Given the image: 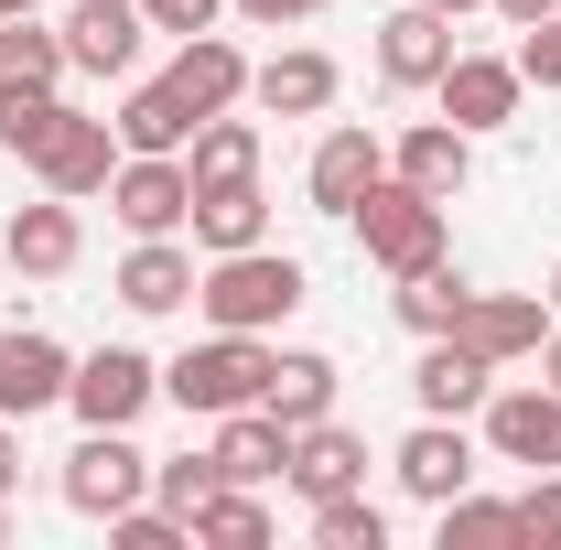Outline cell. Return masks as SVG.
Returning a JSON list of instances; mask_svg holds the SVG:
<instances>
[{
	"label": "cell",
	"instance_id": "27",
	"mask_svg": "<svg viewBox=\"0 0 561 550\" xmlns=\"http://www.w3.org/2000/svg\"><path fill=\"white\" fill-rule=\"evenodd\" d=\"M184 173H195V195H206V184H249V173H260V119H227V108H216L206 130L184 140Z\"/></svg>",
	"mask_w": 561,
	"mask_h": 550
},
{
	"label": "cell",
	"instance_id": "18",
	"mask_svg": "<svg viewBox=\"0 0 561 550\" xmlns=\"http://www.w3.org/2000/svg\"><path fill=\"white\" fill-rule=\"evenodd\" d=\"M66 378H76V356H66L55 335H0V421L55 411V400H66Z\"/></svg>",
	"mask_w": 561,
	"mask_h": 550
},
{
	"label": "cell",
	"instance_id": "7",
	"mask_svg": "<svg viewBox=\"0 0 561 550\" xmlns=\"http://www.w3.org/2000/svg\"><path fill=\"white\" fill-rule=\"evenodd\" d=\"M151 496V454H140L130 432H87L66 454V507L76 518H119V507H140Z\"/></svg>",
	"mask_w": 561,
	"mask_h": 550
},
{
	"label": "cell",
	"instance_id": "1",
	"mask_svg": "<svg viewBox=\"0 0 561 550\" xmlns=\"http://www.w3.org/2000/svg\"><path fill=\"white\" fill-rule=\"evenodd\" d=\"M313 280H302V260L291 249H227V260H206V280H195V313H206L216 335H271V324H291V302H302Z\"/></svg>",
	"mask_w": 561,
	"mask_h": 550
},
{
	"label": "cell",
	"instance_id": "40",
	"mask_svg": "<svg viewBox=\"0 0 561 550\" xmlns=\"http://www.w3.org/2000/svg\"><path fill=\"white\" fill-rule=\"evenodd\" d=\"M11 485H22V421H0V507H11Z\"/></svg>",
	"mask_w": 561,
	"mask_h": 550
},
{
	"label": "cell",
	"instance_id": "10",
	"mask_svg": "<svg viewBox=\"0 0 561 550\" xmlns=\"http://www.w3.org/2000/svg\"><path fill=\"white\" fill-rule=\"evenodd\" d=\"M389 465H400V496H411V507H443V496H465V485H476V432L421 411V432H400V454H389Z\"/></svg>",
	"mask_w": 561,
	"mask_h": 550
},
{
	"label": "cell",
	"instance_id": "22",
	"mask_svg": "<svg viewBox=\"0 0 561 550\" xmlns=\"http://www.w3.org/2000/svg\"><path fill=\"white\" fill-rule=\"evenodd\" d=\"M162 76L184 87V108H195V119H216V108H238V98H249V55H238L227 33H184V55H173Z\"/></svg>",
	"mask_w": 561,
	"mask_h": 550
},
{
	"label": "cell",
	"instance_id": "30",
	"mask_svg": "<svg viewBox=\"0 0 561 550\" xmlns=\"http://www.w3.org/2000/svg\"><path fill=\"white\" fill-rule=\"evenodd\" d=\"M195 540H216V550H260V540H271V507H260V485H216L206 507H195Z\"/></svg>",
	"mask_w": 561,
	"mask_h": 550
},
{
	"label": "cell",
	"instance_id": "33",
	"mask_svg": "<svg viewBox=\"0 0 561 550\" xmlns=\"http://www.w3.org/2000/svg\"><path fill=\"white\" fill-rule=\"evenodd\" d=\"M432 518H443V550H486V540H518V507H496V496H476V485H465V496H443Z\"/></svg>",
	"mask_w": 561,
	"mask_h": 550
},
{
	"label": "cell",
	"instance_id": "35",
	"mask_svg": "<svg viewBox=\"0 0 561 550\" xmlns=\"http://www.w3.org/2000/svg\"><path fill=\"white\" fill-rule=\"evenodd\" d=\"M184 540H195V529H184L173 507H151V496H140V507H119V518H108V550H184Z\"/></svg>",
	"mask_w": 561,
	"mask_h": 550
},
{
	"label": "cell",
	"instance_id": "25",
	"mask_svg": "<svg viewBox=\"0 0 561 550\" xmlns=\"http://www.w3.org/2000/svg\"><path fill=\"white\" fill-rule=\"evenodd\" d=\"M206 454H216V475H227V485H271L280 465H291V432H280L271 411H227Z\"/></svg>",
	"mask_w": 561,
	"mask_h": 550
},
{
	"label": "cell",
	"instance_id": "42",
	"mask_svg": "<svg viewBox=\"0 0 561 550\" xmlns=\"http://www.w3.org/2000/svg\"><path fill=\"white\" fill-rule=\"evenodd\" d=\"M540 378H551V389H561V324H551V335H540Z\"/></svg>",
	"mask_w": 561,
	"mask_h": 550
},
{
	"label": "cell",
	"instance_id": "34",
	"mask_svg": "<svg viewBox=\"0 0 561 550\" xmlns=\"http://www.w3.org/2000/svg\"><path fill=\"white\" fill-rule=\"evenodd\" d=\"M216 454H173V465H151V507H173V518H184V529H195V507H206L216 496Z\"/></svg>",
	"mask_w": 561,
	"mask_h": 550
},
{
	"label": "cell",
	"instance_id": "28",
	"mask_svg": "<svg viewBox=\"0 0 561 550\" xmlns=\"http://www.w3.org/2000/svg\"><path fill=\"white\" fill-rule=\"evenodd\" d=\"M465 302H476V280L454 271V260H432V271L400 280V324H411V335H454V324H465Z\"/></svg>",
	"mask_w": 561,
	"mask_h": 550
},
{
	"label": "cell",
	"instance_id": "8",
	"mask_svg": "<svg viewBox=\"0 0 561 550\" xmlns=\"http://www.w3.org/2000/svg\"><path fill=\"white\" fill-rule=\"evenodd\" d=\"M486 454L496 465H529V475H551L561 465V389L540 378V389H486Z\"/></svg>",
	"mask_w": 561,
	"mask_h": 550
},
{
	"label": "cell",
	"instance_id": "24",
	"mask_svg": "<svg viewBox=\"0 0 561 550\" xmlns=\"http://www.w3.org/2000/svg\"><path fill=\"white\" fill-rule=\"evenodd\" d=\"M260 238H271V195H260V173H249V184H206V195H195V249H206V260L260 249Z\"/></svg>",
	"mask_w": 561,
	"mask_h": 550
},
{
	"label": "cell",
	"instance_id": "19",
	"mask_svg": "<svg viewBox=\"0 0 561 550\" xmlns=\"http://www.w3.org/2000/svg\"><path fill=\"white\" fill-rule=\"evenodd\" d=\"M389 173L454 206V195L476 184V130H454V119H421V130H400V151H389Z\"/></svg>",
	"mask_w": 561,
	"mask_h": 550
},
{
	"label": "cell",
	"instance_id": "12",
	"mask_svg": "<svg viewBox=\"0 0 561 550\" xmlns=\"http://www.w3.org/2000/svg\"><path fill=\"white\" fill-rule=\"evenodd\" d=\"M140 33H151L140 0H66V66H87V76H130Z\"/></svg>",
	"mask_w": 561,
	"mask_h": 550
},
{
	"label": "cell",
	"instance_id": "9",
	"mask_svg": "<svg viewBox=\"0 0 561 550\" xmlns=\"http://www.w3.org/2000/svg\"><path fill=\"white\" fill-rule=\"evenodd\" d=\"M432 98H443V119H454V130H476V140H486V130H507V119H518L529 76H518V55H454Z\"/></svg>",
	"mask_w": 561,
	"mask_h": 550
},
{
	"label": "cell",
	"instance_id": "21",
	"mask_svg": "<svg viewBox=\"0 0 561 550\" xmlns=\"http://www.w3.org/2000/svg\"><path fill=\"white\" fill-rule=\"evenodd\" d=\"M195 249H184V238H130V260H119V302H130V313H184V302H195Z\"/></svg>",
	"mask_w": 561,
	"mask_h": 550
},
{
	"label": "cell",
	"instance_id": "13",
	"mask_svg": "<svg viewBox=\"0 0 561 550\" xmlns=\"http://www.w3.org/2000/svg\"><path fill=\"white\" fill-rule=\"evenodd\" d=\"M378 173H389V140L346 119V130H324V140H313V173H302V195H313L324 216H356Z\"/></svg>",
	"mask_w": 561,
	"mask_h": 550
},
{
	"label": "cell",
	"instance_id": "32",
	"mask_svg": "<svg viewBox=\"0 0 561 550\" xmlns=\"http://www.w3.org/2000/svg\"><path fill=\"white\" fill-rule=\"evenodd\" d=\"M55 119H66V98H55V87H22V76H0V151H22V162H33V140L55 130Z\"/></svg>",
	"mask_w": 561,
	"mask_h": 550
},
{
	"label": "cell",
	"instance_id": "41",
	"mask_svg": "<svg viewBox=\"0 0 561 550\" xmlns=\"http://www.w3.org/2000/svg\"><path fill=\"white\" fill-rule=\"evenodd\" d=\"M486 11H507V22H518V33H529V22H540V11H561V0H486Z\"/></svg>",
	"mask_w": 561,
	"mask_h": 550
},
{
	"label": "cell",
	"instance_id": "36",
	"mask_svg": "<svg viewBox=\"0 0 561 550\" xmlns=\"http://www.w3.org/2000/svg\"><path fill=\"white\" fill-rule=\"evenodd\" d=\"M507 507H518V540H551L561 550V465L529 475V496H507Z\"/></svg>",
	"mask_w": 561,
	"mask_h": 550
},
{
	"label": "cell",
	"instance_id": "6",
	"mask_svg": "<svg viewBox=\"0 0 561 550\" xmlns=\"http://www.w3.org/2000/svg\"><path fill=\"white\" fill-rule=\"evenodd\" d=\"M108 173H119V119H87V108H66L55 130L33 140V184L44 195H108Z\"/></svg>",
	"mask_w": 561,
	"mask_h": 550
},
{
	"label": "cell",
	"instance_id": "45",
	"mask_svg": "<svg viewBox=\"0 0 561 550\" xmlns=\"http://www.w3.org/2000/svg\"><path fill=\"white\" fill-rule=\"evenodd\" d=\"M551 313H561V271H551Z\"/></svg>",
	"mask_w": 561,
	"mask_h": 550
},
{
	"label": "cell",
	"instance_id": "38",
	"mask_svg": "<svg viewBox=\"0 0 561 550\" xmlns=\"http://www.w3.org/2000/svg\"><path fill=\"white\" fill-rule=\"evenodd\" d=\"M140 11H151V33H173V44H184V33H216V11H227V0H140Z\"/></svg>",
	"mask_w": 561,
	"mask_h": 550
},
{
	"label": "cell",
	"instance_id": "2",
	"mask_svg": "<svg viewBox=\"0 0 561 550\" xmlns=\"http://www.w3.org/2000/svg\"><path fill=\"white\" fill-rule=\"evenodd\" d=\"M260 389H271V345L260 335H206V345H184V356L162 367V400H173L184 421L260 411Z\"/></svg>",
	"mask_w": 561,
	"mask_h": 550
},
{
	"label": "cell",
	"instance_id": "23",
	"mask_svg": "<svg viewBox=\"0 0 561 550\" xmlns=\"http://www.w3.org/2000/svg\"><path fill=\"white\" fill-rule=\"evenodd\" d=\"M260 411H271L280 432L324 421V411H335V356H313V345H280V356H271V389H260Z\"/></svg>",
	"mask_w": 561,
	"mask_h": 550
},
{
	"label": "cell",
	"instance_id": "17",
	"mask_svg": "<svg viewBox=\"0 0 561 550\" xmlns=\"http://www.w3.org/2000/svg\"><path fill=\"white\" fill-rule=\"evenodd\" d=\"M76 249H87V227H76V195H44V206H22L11 227H0V260L22 280H66Z\"/></svg>",
	"mask_w": 561,
	"mask_h": 550
},
{
	"label": "cell",
	"instance_id": "37",
	"mask_svg": "<svg viewBox=\"0 0 561 550\" xmlns=\"http://www.w3.org/2000/svg\"><path fill=\"white\" fill-rule=\"evenodd\" d=\"M518 76H529V87H561V11H540V22L518 33Z\"/></svg>",
	"mask_w": 561,
	"mask_h": 550
},
{
	"label": "cell",
	"instance_id": "14",
	"mask_svg": "<svg viewBox=\"0 0 561 550\" xmlns=\"http://www.w3.org/2000/svg\"><path fill=\"white\" fill-rule=\"evenodd\" d=\"M486 389H496V367L476 356L465 335H421V367H411V400L432 421H465V411H486Z\"/></svg>",
	"mask_w": 561,
	"mask_h": 550
},
{
	"label": "cell",
	"instance_id": "16",
	"mask_svg": "<svg viewBox=\"0 0 561 550\" xmlns=\"http://www.w3.org/2000/svg\"><path fill=\"white\" fill-rule=\"evenodd\" d=\"M280 485H291L302 507H313V496H346V485H367V443H356L335 411L302 421V432H291V465H280Z\"/></svg>",
	"mask_w": 561,
	"mask_h": 550
},
{
	"label": "cell",
	"instance_id": "26",
	"mask_svg": "<svg viewBox=\"0 0 561 550\" xmlns=\"http://www.w3.org/2000/svg\"><path fill=\"white\" fill-rule=\"evenodd\" d=\"M195 130H206V119L184 108V87H173V76H151V87L119 98V151H184Z\"/></svg>",
	"mask_w": 561,
	"mask_h": 550
},
{
	"label": "cell",
	"instance_id": "31",
	"mask_svg": "<svg viewBox=\"0 0 561 550\" xmlns=\"http://www.w3.org/2000/svg\"><path fill=\"white\" fill-rule=\"evenodd\" d=\"M0 76H22V87H66V33H44L33 11L0 22Z\"/></svg>",
	"mask_w": 561,
	"mask_h": 550
},
{
	"label": "cell",
	"instance_id": "46",
	"mask_svg": "<svg viewBox=\"0 0 561 550\" xmlns=\"http://www.w3.org/2000/svg\"><path fill=\"white\" fill-rule=\"evenodd\" d=\"M0 540H11V507H0Z\"/></svg>",
	"mask_w": 561,
	"mask_h": 550
},
{
	"label": "cell",
	"instance_id": "3",
	"mask_svg": "<svg viewBox=\"0 0 561 550\" xmlns=\"http://www.w3.org/2000/svg\"><path fill=\"white\" fill-rule=\"evenodd\" d=\"M346 227L367 238V260H378L389 280L432 271V260L454 249V216H443V195H421V184H400V173H378V184H367V206H356Z\"/></svg>",
	"mask_w": 561,
	"mask_h": 550
},
{
	"label": "cell",
	"instance_id": "11",
	"mask_svg": "<svg viewBox=\"0 0 561 550\" xmlns=\"http://www.w3.org/2000/svg\"><path fill=\"white\" fill-rule=\"evenodd\" d=\"M454 55H465V44H454V22H443L432 0H400V11L378 22V76H389V87H443Z\"/></svg>",
	"mask_w": 561,
	"mask_h": 550
},
{
	"label": "cell",
	"instance_id": "20",
	"mask_svg": "<svg viewBox=\"0 0 561 550\" xmlns=\"http://www.w3.org/2000/svg\"><path fill=\"white\" fill-rule=\"evenodd\" d=\"M335 55H313V44H291V55H271V66H249V98L271 108V119H324L335 108Z\"/></svg>",
	"mask_w": 561,
	"mask_h": 550
},
{
	"label": "cell",
	"instance_id": "5",
	"mask_svg": "<svg viewBox=\"0 0 561 550\" xmlns=\"http://www.w3.org/2000/svg\"><path fill=\"white\" fill-rule=\"evenodd\" d=\"M151 400H162V367L140 345H98V356H76V378H66V411L87 432H130Z\"/></svg>",
	"mask_w": 561,
	"mask_h": 550
},
{
	"label": "cell",
	"instance_id": "29",
	"mask_svg": "<svg viewBox=\"0 0 561 550\" xmlns=\"http://www.w3.org/2000/svg\"><path fill=\"white\" fill-rule=\"evenodd\" d=\"M313 540H324V550H389V507H378L367 485H346V496H313Z\"/></svg>",
	"mask_w": 561,
	"mask_h": 550
},
{
	"label": "cell",
	"instance_id": "15",
	"mask_svg": "<svg viewBox=\"0 0 561 550\" xmlns=\"http://www.w3.org/2000/svg\"><path fill=\"white\" fill-rule=\"evenodd\" d=\"M454 335L476 345L486 367H518V356H540V335H551V302H540V291H476Z\"/></svg>",
	"mask_w": 561,
	"mask_h": 550
},
{
	"label": "cell",
	"instance_id": "44",
	"mask_svg": "<svg viewBox=\"0 0 561 550\" xmlns=\"http://www.w3.org/2000/svg\"><path fill=\"white\" fill-rule=\"evenodd\" d=\"M22 11H44V0H0V22H22Z\"/></svg>",
	"mask_w": 561,
	"mask_h": 550
},
{
	"label": "cell",
	"instance_id": "4",
	"mask_svg": "<svg viewBox=\"0 0 561 550\" xmlns=\"http://www.w3.org/2000/svg\"><path fill=\"white\" fill-rule=\"evenodd\" d=\"M108 216H119L130 238H173V227H195V173H184V151H119V173H108Z\"/></svg>",
	"mask_w": 561,
	"mask_h": 550
},
{
	"label": "cell",
	"instance_id": "43",
	"mask_svg": "<svg viewBox=\"0 0 561 550\" xmlns=\"http://www.w3.org/2000/svg\"><path fill=\"white\" fill-rule=\"evenodd\" d=\"M432 11H443V22H465V11H486V0H432Z\"/></svg>",
	"mask_w": 561,
	"mask_h": 550
},
{
	"label": "cell",
	"instance_id": "39",
	"mask_svg": "<svg viewBox=\"0 0 561 550\" xmlns=\"http://www.w3.org/2000/svg\"><path fill=\"white\" fill-rule=\"evenodd\" d=\"M227 11H249L260 33H280V22H313V11H335V0H227Z\"/></svg>",
	"mask_w": 561,
	"mask_h": 550
},
{
	"label": "cell",
	"instance_id": "47",
	"mask_svg": "<svg viewBox=\"0 0 561 550\" xmlns=\"http://www.w3.org/2000/svg\"><path fill=\"white\" fill-rule=\"evenodd\" d=\"M0 280H11V260H0Z\"/></svg>",
	"mask_w": 561,
	"mask_h": 550
}]
</instances>
